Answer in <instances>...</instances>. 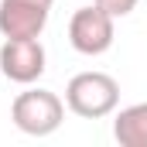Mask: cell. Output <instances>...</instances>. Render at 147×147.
Returning a JSON list of instances; mask_svg holds the SVG:
<instances>
[{"label": "cell", "instance_id": "obj_1", "mask_svg": "<svg viewBox=\"0 0 147 147\" xmlns=\"http://www.w3.org/2000/svg\"><path fill=\"white\" fill-rule=\"evenodd\" d=\"M120 103V82L106 72H79L65 86V106L82 120H103Z\"/></svg>", "mask_w": 147, "mask_h": 147}, {"label": "cell", "instance_id": "obj_2", "mask_svg": "<svg viewBox=\"0 0 147 147\" xmlns=\"http://www.w3.org/2000/svg\"><path fill=\"white\" fill-rule=\"evenodd\" d=\"M10 120H14V127H17L21 134H28V137H48V134H55V130L62 127V120H65V103H62L55 92H48V89H28V92H21V96L14 99Z\"/></svg>", "mask_w": 147, "mask_h": 147}, {"label": "cell", "instance_id": "obj_3", "mask_svg": "<svg viewBox=\"0 0 147 147\" xmlns=\"http://www.w3.org/2000/svg\"><path fill=\"white\" fill-rule=\"evenodd\" d=\"M113 21L99 3H92V7H79L72 14V21H69V41H72V48L79 55H103V51H110L113 45Z\"/></svg>", "mask_w": 147, "mask_h": 147}, {"label": "cell", "instance_id": "obj_4", "mask_svg": "<svg viewBox=\"0 0 147 147\" xmlns=\"http://www.w3.org/2000/svg\"><path fill=\"white\" fill-rule=\"evenodd\" d=\"M45 45L38 38H7L0 48V72L10 82L31 86L45 75Z\"/></svg>", "mask_w": 147, "mask_h": 147}, {"label": "cell", "instance_id": "obj_5", "mask_svg": "<svg viewBox=\"0 0 147 147\" xmlns=\"http://www.w3.org/2000/svg\"><path fill=\"white\" fill-rule=\"evenodd\" d=\"M51 7L31 0H0V34L3 38H38L48 24Z\"/></svg>", "mask_w": 147, "mask_h": 147}, {"label": "cell", "instance_id": "obj_6", "mask_svg": "<svg viewBox=\"0 0 147 147\" xmlns=\"http://www.w3.org/2000/svg\"><path fill=\"white\" fill-rule=\"evenodd\" d=\"M113 137L120 147H147V103H134L116 113Z\"/></svg>", "mask_w": 147, "mask_h": 147}, {"label": "cell", "instance_id": "obj_7", "mask_svg": "<svg viewBox=\"0 0 147 147\" xmlns=\"http://www.w3.org/2000/svg\"><path fill=\"white\" fill-rule=\"evenodd\" d=\"M96 3H99L110 17H127V14L137 7V0H96Z\"/></svg>", "mask_w": 147, "mask_h": 147}, {"label": "cell", "instance_id": "obj_8", "mask_svg": "<svg viewBox=\"0 0 147 147\" xmlns=\"http://www.w3.org/2000/svg\"><path fill=\"white\" fill-rule=\"evenodd\" d=\"M31 3H45V7H51V3H55V0H31Z\"/></svg>", "mask_w": 147, "mask_h": 147}]
</instances>
